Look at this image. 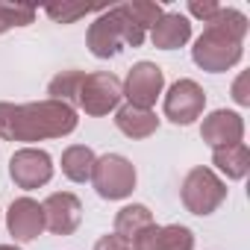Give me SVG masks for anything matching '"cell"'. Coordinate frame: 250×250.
I'll return each instance as SVG.
<instances>
[{"label":"cell","instance_id":"cell-18","mask_svg":"<svg viewBox=\"0 0 250 250\" xmlns=\"http://www.w3.org/2000/svg\"><path fill=\"white\" fill-rule=\"evenodd\" d=\"M94 162H97V156H94L91 147H85V145H71V147H65V153H62V174H65L71 183H85V180H91Z\"/></svg>","mask_w":250,"mask_h":250},{"label":"cell","instance_id":"cell-12","mask_svg":"<svg viewBox=\"0 0 250 250\" xmlns=\"http://www.w3.org/2000/svg\"><path fill=\"white\" fill-rule=\"evenodd\" d=\"M130 247L133 250H194V232L183 224H168V227L150 224L133 238Z\"/></svg>","mask_w":250,"mask_h":250},{"label":"cell","instance_id":"cell-23","mask_svg":"<svg viewBox=\"0 0 250 250\" xmlns=\"http://www.w3.org/2000/svg\"><path fill=\"white\" fill-rule=\"evenodd\" d=\"M218 9H221V3H212V0H203V3H200V0H191V3H188V12L194 18H200L203 24H209Z\"/></svg>","mask_w":250,"mask_h":250},{"label":"cell","instance_id":"cell-16","mask_svg":"<svg viewBox=\"0 0 250 250\" xmlns=\"http://www.w3.org/2000/svg\"><path fill=\"white\" fill-rule=\"evenodd\" d=\"M212 165L227 180H244L250 171V150L244 142H238L232 147H218V150H212Z\"/></svg>","mask_w":250,"mask_h":250},{"label":"cell","instance_id":"cell-2","mask_svg":"<svg viewBox=\"0 0 250 250\" xmlns=\"http://www.w3.org/2000/svg\"><path fill=\"white\" fill-rule=\"evenodd\" d=\"M244 36H247V18L238 9L221 6L215 12V18L206 24V30L197 36L194 47H191L194 65L209 71V74L229 71L244 56V47H241Z\"/></svg>","mask_w":250,"mask_h":250},{"label":"cell","instance_id":"cell-15","mask_svg":"<svg viewBox=\"0 0 250 250\" xmlns=\"http://www.w3.org/2000/svg\"><path fill=\"white\" fill-rule=\"evenodd\" d=\"M115 127L127 139H150L159 130V118L153 109H139L127 103L115 112Z\"/></svg>","mask_w":250,"mask_h":250},{"label":"cell","instance_id":"cell-4","mask_svg":"<svg viewBox=\"0 0 250 250\" xmlns=\"http://www.w3.org/2000/svg\"><path fill=\"white\" fill-rule=\"evenodd\" d=\"M180 197H183V206L191 212V215H212L224 200H227V186L224 180L206 168V165H197L186 174L183 186H180Z\"/></svg>","mask_w":250,"mask_h":250},{"label":"cell","instance_id":"cell-22","mask_svg":"<svg viewBox=\"0 0 250 250\" xmlns=\"http://www.w3.org/2000/svg\"><path fill=\"white\" fill-rule=\"evenodd\" d=\"M91 12H94L91 6H68V3H62V6H47V15H50L56 24H74V21L91 15Z\"/></svg>","mask_w":250,"mask_h":250},{"label":"cell","instance_id":"cell-5","mask_svg":"<svg viewBox=\"0 0 250 250\" xmlns=\"http://www.w3.org/2000/svg\"><path fill=\"white\" fill-rule=\"evenodd\" d=\"M91 186L103 200H124L136 188V165L121 153H106L91 168Z\"/></svg>","mask_w":250,"mask_h":250},{"label":"cell","instance_id":"cell-26","mask_svg":"<svg viewBox=\"0 0 250 250\" xmlns=\"http://www.w3.org/2000/svg\"><path fill=\"white\" fill-rule=\"evenodd\" d=\"M0 250H18V247H12V244H0Z\"/></svg>","mask_w":250,"mask_h":250},{"label":"cell","instance_id":"cell-17","mask_svg":"<svg viewBox=\"0 0 250 250\" xmlns=\"http://www.w3.org/2000/svg\"><path fill=\"white\" fill-rule=\"evenodd\" d=\"M150 224H153V212L147 206H142V203H130L115 215V235H121L124 241H133Z\"/></svg>","mask_w":250,"mask_h":250},{"label":"cell","instance_id":"cell-6","mask_svg":"<svg viewBox=\"0 0 250 250\" xmlns=\"http://www.w3.org/2000/svg\"><path fill=\"white\" fill-rule=\"evenodd\" d=\"M121 97H124L121 80L115 74H109V71H97V74H83L74 103L85 115L100 118V115H109L112 109H118Z\"/></svg>","mask_w":250,"mask_h":250},{"label":"cell","instance_id":"cell-1","mask_svg":"<svg viewBox=\"0 0 250 250\" xmlns=\"http://www.w3.org/2000/svg\"><path fill=\"white\" fill-rule=\"evenodd\" d=\"M77 109L62 100L39 103H0V139L6 142H44L62 139L77 130Z\"/></svg>","mask_w":250,"mask_h":250},{"label":"cell","instance_id":"cell-9","mask_svg":"<svg viewBox=\"0 0 250 250\" xmlns=\"http://www.w3.org/2000/svg\"><path fill=\"white\" fill-rule=\"evenodd\" d=\"M121 88H124V97L130 100V106L150 109L165 88V71L153 62H136Z\"/></svg>","mask_w":250,"mask_h":250},{"label":"cell","instance_id":"cell-14","mask_svg":"<svg viewBox=\"0 0 250 250\" xmlns=\"http://www.w3.org/2000/svg\"><path fill=\"white\" fill-rule=\"evenodd\" d=\"M188 39H191V24H188V18L180 15V12H165V15L156 21V27L150 30V42H153V47H159V50H177V47H183Z\"/></svg>","mask_w":250,"mask_h":250},{"label":"cell","instance_id":"cell-7","mask_svg":"<svg viewBox=\"0 0 250 250\" xmlns=\"http://www.w3.org/2000/svg\"><path fill=\"white\" fill-rule=\"evenodd\" d=\"M206 91L194 80H177L165 94V118L177 127H188L203 115Z\"/></svg>","mask_w":250,"mask_h":250},{"label":"cell","instance_id":"cell-10","mask_svg":"<svg viewBox=\"0 0 250 250\" xmlns=\"http://www.w3.org/2000/svg\"><path fill=\"white\" fill-rule=\"evenodd\" d=\"M42 212H44V229H50L53 235H71L83 221V203L71 191L47 194V200L42 203Z\"/></svg>","mask_w":250,"mask_h":250},{"label":"cell","instance_id":"cell-11","mask_svg":"<svg viewBox=\"0 0 250 250\" xmlns=\"http://www.w3.org/2000/svg\"><path fill=\"white\" fill-rule=\"evenodd\" d=\"M200 136L203 142L218 150V147H232L244 139V121L238 112H229V109H215L212 115L203 118V127H200Z\"/></svg>","mask_w":250,"mask_h":250},{"label":"cell","instance_id":"cell-19","mask_svg":"<svg viewBox=\"0 0 250 250\" xmlns=\"http://www.w3.org/2000/svg\"><path fill=\"white\" fill-rule=\"evenodd\" d=\"M80 80H83V71H62V74H56V77L50 80V85H47L50 100H62V103L74 106Z\"/></svg>","mask_w":250,"mask_h":250},{"label":"cell","instance_id":"cell-25","mask_svg":"<svg viewBox=\"0 0 250 250\" xmlns=\"http://www.w3.org/2000/svg\"><path fill=\"white\" fill-rule=\"evenodd\" d=\"M232 100L238 106H250V91H247V74H238L235 85H232Z\"/></svg>","mask_w":250,"mask_h":250},{"label":"cell","instance_id":"cell-24","mask_svg":"<svg viewBox=\"0 0 250 250\" xmlns=\"http://www.w3.org/2000/svg\"><path fill=\"white\" fill-rule=\"evenodd\" d=\"M94 250H133V247H130V241H124L121 235H115V232H109V235H103V238H97V244H94Z\"/></svg>","mask_w":250,"mask_h":250},{"label":"cell","instance_id":"cell-8","mask_svg":"<svg viewBox=\"0 0 250 250\" xmlns=\"http://www.w3.org/2000/svg\"><path fill=\"white\" fill-rule=\"evenodd\" d=\"M9 177H12V183H15L18 188H27V191L42 188V186H47L50 177H53V159H50V153H44V150L21 147V150H15L12 159H9Z\"/></svg>","mask_w":250,"mask_h":250},{"label":"cell","instance_id":"cell-13","mask_svg":"<svg viewBox=\"0 0 250 250\" xmlns=\"http://www.w3.org/2000/svg\"><path fill=\"white\" fill-rule=\"evenodd\" d=\"M6 227H9V235H15V241H33V238H39L42 229H44L42 203H36L33 197L12 200V206L6 212Z\"/></svg>","mask_w":250,"mask_h":250},{"label":"cell","instance_id":"cell-3","mask_svg":"<svg viewBox=\"0 0 250 250\" xmlns=\"http://www.w3.org/2000/svg\"><path fill=\"white\" fill-rule=\"evenodd\" d=\"M147 30H142L133 15L127 12V3L124 6H112V9H103L94 24L88 27V36H85V44L91 50V56L97 59H109V56H118L124 50V44L130 47H139L145 42Z\"/></svg>","mask_w":250,"mask_h":250},{"label":"cell","instance_id":"cell-20","mask_svg":"<svg viewBox=\"0 0 250 250\" xmlns=\"http://www.w3.org/2000/svg\"><path fill=\"white\" fill-rule=\"evenodd\" d=\"M36 21V9L24 3H3L0 0V33H6L12 27H27Z\"/></svg>","mask_w":250,"mask_h":250},{"label":"cell","instance_id":"cell-21","mask_svg":"<svg viewBox=\"0 0 250 250\" xmlns=\"http://www.w3.org/2000/svg\"><path fill=\"white\" fill-rule=\"evenodd\" d=\"M127 12L133 15V21L142 27V30H153L156 21L165 15V9L159 3H150V0H133V3H127Z\"/></svg>","mask_w":250,"mask_h":250}]
</instances>
